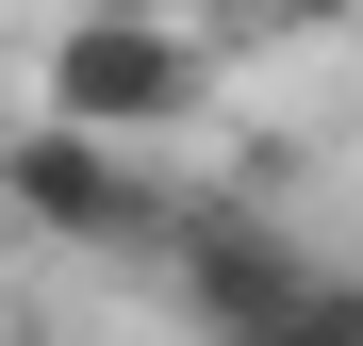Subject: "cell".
<instances>
[{
  "label": "cell",
  "mask_w": 363,
  "mask_h": 346,
  "mask_svg": "<svg viewBox=\"0 0 363 346\" xmlns=\"http://www.w3.org/2000/svg\"><path fill=\"white\" fill-rule=\"evenodd\" d=\"M215 99V50L165 17V0H67L33 50V115L50 132H99V149H149V132H199Z\"/></svg>",
  "instance_id": "cell-1"
},
{
  "label": "cell",
  "mask_w": 363,
  "mask_h": 346,
  "mask_svg": "<svg viewBox=\"0 0 363 346\" xmlns=\"http://www.w3.org/2000/svg\"><path fill=\"white\" fill-rule=\"evenodd\" d=\"M0 198H17L33 231H67V248H165V198L133 182V149H99V132H0Z\"/></svg>",
  "instance_id": "cell-2"
},
{
  "label": "cell",
  "mask_w": 363,
  "mask_h": 346,
  "mask_svg": "<svg viewBox=\"0 0 363 346\" xmlns=\"http://www.w3.org/2000/svg\"><path fill=\"white\" fill-rule=\"evenodd\" d=\"M165 264H182V297H199L215 346H231V330H264L297 280H314V248H297V231H264L248 198H165Z\"/></svg>",
  "instance_id": "cell-3"
},
{
  "label": "cell",
  "mask_w": 363,
  "mask_h": 346,
  "mask_svg": "<svg viewBox=\"0 0 363 346\" xmlns=\"http://www.w3.org/2000/svg\"><path fill=\"white\" fill-rule=\"evenodd\" d=\"M231 346H363V264H314L264 330H231Z\"/></svg>",
  "instance_id": "cell-4"
},
{
  "label": "cell",
  "mask_w": 363,
  "mask_h": 346,
  "mask_svg": "<svg viewBox=\"0 0 363 346\" xmlns=\"http://www.w3.org/2000/svg\"><path fill=\"white\" fill-rule=\"evenodd\" d=\"M281 17H363V0H281Z\"/></svg>",
  "instance_id": "cell-5"
}]
</instances>
